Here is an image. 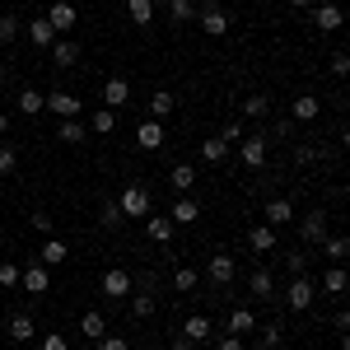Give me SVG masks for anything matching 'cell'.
Wrapping results in <instances>:
<instances>
[{
    "instance_id": "cell-1",
    "label": "cell",
    "mask_w": 350,
    "mask_h": 350,
    "mask_svg": "<svg viewBox=\"0 0 350 350\" xmlns=\"http://www.w3.org/2000/svg\"><path fill=\"white\" fill-rule=\"evenodd\" d=\"M313 299H318V285H313L308 275H290V285H285V308H290V313H308Z\"/></svg>"
},
{
    "instance_id": "cell-2",
    "label": "cell",
    "mask_w": 350,
    "mask_h": 350,
    "mask_svg": "<svg viewBox=\"0 0 350 350\" xmlns=\"http://www.w3.org/2000/svg\"><path fill=\"white\" fill-rule=\"evenodd\" d=\"M117 211H122V219H126V215H131V219L150 215V191L135 187V183H131V187H122V191H117Z\"/></svg>"
},
{
    "instance_id": "cell-3",
    "label": "cell",
    "mask_w": 350,
    "mask_h": 350,
    "mask_svg": "<svg viewBox=\"0 0 350 350\" xmlns=\"http://www.w3.org/2000/svg\"><path fill=\"white\" fill-rule=\"evenodd\" d=\"M98 290H103V299H126V295L135 290V280H131V271L112 267V271H103V280H98Z\"/></svg>"
},
{
    "instance_id": "cell-4",
    "label": "cell",
    "mask_w": 350,
    "mask_h": 350,
    "mask_svg": "<svg viewBox=\"0 0 350 350\" xmlns=\"http://www.w3.org/2000/svg\"><path fill=\"white\" fill-rule=\"evenodd\" d=\"M239 159H243V168H267V135L257 131V135H247V140H239Z\"/></svg>"
},
{
    "instance_id": "cell-5",
    "label": "cell",
    "mask_w": 350,
    "mask_h": 350,
    "mask_svg": "<svg viewBox=\"0 0 350 350\" xmlns=\"http://www.w3.org/2000/svg\"><path fill=\"white\" fill-rule=\"evenodd\" d=\"M42 108L47 112H56V117H61V122H66V117H80V98H75V94H66V89H52V94H47V98H42Z\"/></svg>"
},
{
    "instance_id": "cell-6",
    "label": "cell",
    "mask_w": 350,
    "mask_h": 350,
    "mask_svg": "<svg viewBox=\"0 0 350 350\" xmlns=\"http://www.w3.org/2000/svg\"><path fill=\"white\" fill-rule=\"evenodd\" d=\"M19 285H24L28 295H47V290H52V275H47L42 262H28V267L19 271Z\"/></svg>"
},
{
    "instance_id": "cell-7",
    "label": "cell",
    "mask_w": 350,
    "mask_h": 350,
    "mask_svg": "<svg viewBox=\"0 0 350 350\" xmlns=\"http://www.w3.org/2000/svg\"><path fill=\"white\" fill-rule=\"evenodd\" d=\"M42 19H47V24L56 28V38H61V33H66V28H75V19H80V14H75V5H70V0H52V5H47V14H42Z\"/></svg>"
},
{
    "instance_id": "cell-8",
    "label": "cell",
    "mask_w": 350,
    "mask_h": 350,
    "mask_svg": "<svg viewBox=\"0 0 350 350\" xmlns=\"http://www.w3.org/2000/svg\"><path fill=\"white\" fill-rule=\"evenodd\" d=\"M206 275H211L215 285H229V280L239 275V267H234V257H229V252H211V262H206Z\"/></svg>"
},
{
    "instance_id": "cell-9",
    "label": "cell",
    "mask_w": 350,
    "mask_h": 350,
    "mask_svg": "<svg viewBox=\"0 0 350 350\" xmlns=\"http://www.w3.org/2000/svg\"><path fill=\"white\" fill-rule=\"evenodd\" d=\"M299 234H304V243H323L327 239V211H323V206L299 219Z\"/></svg>"
},
{
    "instance_id": "cell-10",
    "label": "cell",
    "mask_w": 350,
    "mask_h": 350,
    "mask_svg": "<svg viewBox=\"0 0 350 350\" xmlns=\"http://www.w3.org/2000/svg\"><path fill=\"white\" fill-rule=\"evenodd\" d=\"M126 103H131V84L122 80V75H112L108 84H103V108H126Z\"/></svg>"
},
{
    "instance_id": "cell-11",
    "label": "cell",
    "mask_w": 350,
    "mask_h": 350,
    "mask_svg": "<svg viewBox=\"0 0 350 350\" xmlns=\"http://www.w3.org/2000/svg\"><path fill=\"white\" fill-rule=\"evenodd\" d=\"M262 215H267L271 229H285V224L295 219V201H290V196H275V201H267V211H262Z\"/></svg>"
},
{
    "instance_id": "cell-12",
    "label": "cell",
    "mask_w": 350,
    "mask_h": 350,
    "mask_svg": "<svg viewBox=\"0 0 350 350\" xmlns=\"http://www.w3.org/2000/svg\"><path fill=\"white\" fill-rule=\"evenodd\" d=\"M135 145H140V150H150V154L163 150V122H154V117H150V122H140V126H135Z\"/></svg>"
},
{
    "instance_id": "cell-13",
    "label": "cell",
    "mask_w": 350,
    "mask_h": 350,
    "mask_svg": "<svg viewBox=\"0 0 350 350\" xmlns=\"http://www.w3.org/2000/svg\"><path fill=\"white\" fill-rule=\"evenodd\" d=\"M5 332H10V346H24V341H33V332H38V323H33L28 313H14Z\"/></svg>"
},
{
    "instance_id": "cell-14",
    "label": "cell",
    "mask_w": 350,
    "mask_h": 350,
    "mask_svg": "<svg viewBox=\"0 0 350 350\" xmlns=\"http://www.w3.org/2000/svg\"><path fill=\"white\" fill-rule=\"evenodd\" d=\"M201 28H206L211 38H224V33H229V14L215 10V5H206V10H201Z\"/></svg>"
},
{
    "instance_id": "cell-15",
    "label": "cell",
    "mask_w": 350,
    "mask_h": 350,
    "mask_svg": "<svg viewBox=\"0 0 350 350\" xmlns=\"http://www.w3.org/2000/svg\"><path fill=\"white\" fill-rule=\"evenodd\" d=\"M52 61L61 66V70H66V66H75V61H80V42H70V38H56V42H52Z\"/></svg>"
},
{
    "instance_id": "cell-16",
    "label": "cell",
    "mask_w": 350,
    "mask_h": 350,
    "mask_svg": "<svg viewBox=\"0 0 350 350\" xmlns=\"http://www.w3.org/2000/svg\"><path fill=\"white\" fill-rule=\"evenodd\" d=\"M80 336H89V341H98V336H108V318L98 313V308H89L80 318Z\"/></svg>"
},
{
    "instance_id": "cell-17",
    "label": "cell",
    "mask_w": 350,
    "mask_h": 350,
    "mask_svg": "<svg viewBox=\"0 0 350 350\" xmlns=\"http://www.w3.org/2000/svg\"><path fill=\"white\" fill-rule=\"evenodd\" d=\"M313 24L323 33H336L341 28V5H313Z\"/></svg>"
},
{
    "instance_id": "cell-18",
    "label": "cell",
    "mask_w": 350,
    "mask_h": 350,
    "mask_svg": "<svg viewBox=\"0 0 350 350\" xmlns=\"http://www.w3.org/2000/svg\"><path fill=\"white\" fill-rule=\"evenodd\" d=\"M183 336L196 341V346H201V341H211V318H206V313H191L187 323H183Z\"/></svg>"
},
{
    "instance_id": "cell-19",
    "label": "cell",
    "mask_w": 350,
    "mask_h": 350,
    "mask_svg": "<svg viewBox=\"0 0 350 350\" xmlns=\"http://www.w3.org/2000/svg\"><path fill=\"white\" fill-rule=\"evenodd\" d=\"M168 219H173V224H196V219H201V206H196L191 196H183V201H173Z\"/></svg>"
},
{
    "instance_id": "cell-20",
    "label": "cell",
    "mask_w": 350,
    "mask_h": 350,
    "mask_svg": "<svg viewBox=\"0 0 350 350\" xmlns=\"http://www.w3.org/2000/svg\"><path fill=\"white\" fill-rule=\"evenodd\" d=\"M252 327H257V313H252V308H234V313H229V323H224V332H234V336H247Z\"/></svg>"
},
{
    "instance_id": "cell-21",
    "label": "cell",
    "mask_w": 350,
    "mask_h": 350,
    "mask_svg": "<svg viewBox=\"0 0 350 350\" xmlns=\"http://www.w3.org/2000/svg\"><path fill=\"white\" fill-rule=\"evenodd\" d=\"M66 252H70V247H66L61 239H47V243H42V252H38V262L52 271V267H61V262H66Z\"/></svg>"
},
{
    "instance_id": "cell-22",
    "label": "cell",
    "mask_w": 350,
    "mask_h": 350,
    "mask_svg": "<svg viewBox=\"0 0 350 350\" xmlns=\"http://www.w3.org/2000/svg\"><path fill=\"white\" fill-rule=\"evenodd\" d=\"M247 243H252V252H271L275 247V229L271 224H252L247 229Z\"/></svg>"
},
{
    "instance_id": "cell-23",
    "label": "cell",
    "mask_w": 350,
    "mask_h": 350,
    "mask_svg": "<svg viewBox=\"0 0 350 350\" xmlns=\"http://www.w3.org/2000/svg\"><path fill=\"white\" fill-rule=\"evenodd\" d=\"M28 42H33V47H52V42H56V28L47 24V19H33V24H28Z\"/></svg>"
},
{
    "instance_id": "cell-24",
    "label": "cell",
    "mask_w": 350,
    "mask_h": 350,
    "mask_svg": "<svg viewBox=\"0 0 350 350\" xmlns=\"http://www.w3.org/2000/svg\"><path fill=\"white\" fill-rule=\"evenodd\" d=\"M290 112H295L299 122H313V117H318V112H323V103H318V98H313V94H299L295 103H290Z\"/></svg>"
},
{
    "instance_id": "cell-25",
    "label": "cell",
    "mask_w": 350,
    "mask_h": 350,
    "mask_svg": "<svg viewBox=\"0 0 350 350\" xmlns=\"http://www.w3.org/2000/svg\"><path fill=\"white\" fill-rule=\"evenodd\" d=\"M173 108H178V103H173V94H168V89H154V98H150V117L163 122V117H173Z\"/></svg>"
},
{
    "instance_id": "cell-26",
    "label": "cell",
    "mask_w": 350,
    "mask_h": 350,
    "mask_svg": "<svg viewBox=\"0 0 350 350\" xmlns=\"http://www.w3.org/2000/svg\"><path fill=\"white\" fill-rule=\"evenodd\" d=\"M89 131H94V135H112V131H117V112H112V108H98L94 117H89Z\"/></svg>"
},
{
    "instance_id": "cell-27",
    "label": "cell",
    "mask_w": 350,
    "mask_h": 350,
    "mask_svg": "<svg viewBox=\"0 0 350 350\" xmlns=\"http://www.w3.org/2000/svg\"><path fill=\"white\" fill-rule=\"evenodd\" d=\"M173 229H178V224H173L168 215H150V224H145V234H150L154 243H168V239H173Z\"/></svg>"
},
{
    "instance_id": "cell-28",
    "label": "cell",
    "mask_w": 350,
    "mask_h": 350,
    "mask_svg": "<svg viewBox=\"0 0 350 350\" xmlns=\"http://www.w3.org/2000/svg\"><path fill=\"white\" fill-rule=\"evenodd\" d=\"M154 308H159V304H154V290H140V295L131 299V318H140V323L154 318Z\"/></svg>"
},
{
    "instance_id": "cell-29",
    "label": "cell",
    "mask_w": 350,
    "mask_h": 350,
    "mask_svg": "<svg viewBox=\"0 0 350 350\" xmlns=\"http://www.w3.org/2000/svg\"><path fill=\"white\" fill-rule=\"evenodd\" d=\"M323 252L332 257V262H346V252H350V239H346V234H327V239H323Z\"/></svg>"
},
{
    "instance_id": "cell-30",
    "label": "cell",
    "mask_w": 350,
    "mask_h": 350,
    "mask_svg": "<svg viewBox=\"0 0 350 350\" xmlns=\"http://www.w3.org/2000/svg\"><path fill=\"white\" fill-rule=\"evenodd\" d=\"M318 290H323V295H336V299H341V295H346V271L332 267V271L323 275V285H318Z\"/></svg>"
},
{
    "instance_id": "cell-31",
    "label": "cell",
    "mask_w": 350,
    "mask_h": 350,
    "mask_svg": "<svg viewBox=\"0 0 350 350\" xmlns=\"http://www.w3.org/2000/svg\"><path fill=\"white\" fill-rule=\"evenodd\" d=\"M247 290L257 299H271L275 295V280H271V271H252V280H247Z\"/></svg>"
},
{
    "instance_id": "cell-32",
    "label": "cell",
    "mask_w": 350,
    "mask_h": 350,
    "mask_svg": "<svg viewBox=\"0 0 350 350\" xmlns=\"http://www.w3.org/2000/svg\"><path fill=\"white\" fill-rule=\"evenodd\" d=\"M56 140L80 145V140H84V122H80V117H66V122H61V131H56Z\"/></svg>"
},
{
    "instance_id": "cell-33",
    "label": "cell",
    "mask_w": 350,
    "mask_h": 350,
    "mask_svg": "<svg viewBox=\"0 0 350 350\" xmlns=\"http://www.w3.org/2000/svg\"><path fill=\"white\" fill-rule=\"evenodd\" d=\"M201 159H206V163H224V159H229V145H224L219 135H211V140L201 145Z\"/></svg>"
},
{
    "instance_id": "cell-34",
    "label": "cell",
    "mask_w": 350,
    "mask_h": 350,
    "mask_svg": "<svg viewBox=\"0 0 350 350\" xmlns=\"http://www.w3.org/2000/svg\"><path fill=\"white\" fill-rule=\"evenodd\" d=\"M126 10H131L135 28H150V19H154V5L150 0H126Z\"/></svg>"
},
{
    "instance_id": "cell-35",
    "label": "cell",
    "mask_w": 350,
    "mask_h": 350,
    "mask_svg": "<svg viewBox=\"0 0 350 350\" xmlns=\"http://www.w3.org/2000/svg\"><path fill=\"white\" fill-rule=\"evenodd\" d=\"M168 183H173L178 191H191V183H196V168H191V163H178V168L168 173Z\"/></svg>"
},
{
    "instance_id": "cell-36",
    "label": "cell",
    "mask_w": 350,
    "mask_h": 350,
    "mask_svg": "<svg viewBox=\"0 0 350 350\" xmlns=\"http://www.w3.org/2000/svg\"><path fill=\"white\" fill-rule=\"evenodd\" d=\"M14 103H19V112H24V117H38V112H42V94H38V89H24Z\"/></svg>"
},
{
    "instance_id": "cell-37",
    "label": "cell",
    "mask_w": 350,
    "mask_h": 350,
    "mask_svg": "<svg viewBox=\"0 0 350 350\" xmlns=\"http://www.w3.org/2000/svg\"><path fill=\"white\" fill-rule=\"evenodd\" d=\"M168 14H173L178 24H187V19H196V5H191V0H168Z\"/></svg>"
},
{
    "instance_id": "cell-38",
    "label": "cell",
    "mask_w": 350,
    "mask_h": 350,
    "mask_svg": "<svg viewBox=\"0 0 350 350\" xmlns=\"http://www.w3.org/2000/svg\"><path fill=\"white\" fill-rule=\"evenodd\" d=\"M243 112H247V117H257V122H262V117H267V112H271V98H262V94H252V98H247V103H243Z\"/></svg>"
},
{
    "instance_id": "cell-39",
    "label": "cell",
    "mask_w": 350,
    "mask_h": 350,
    "mask_svg": "<svg viewBox=\"0 0 350 350\" xmlns=\"http://www.w3.org/2000/svg\"><path fill=\"white\" fill-rule=\"evenodd\" d=\"M19 19H14V14H0V42H14V38H19Z\"/></svg>"
},
{
    "instance_id": "cell-40",
    "label": "cell",
    "mask_w": 350,
    "mask_h": 350,
    "mask_svg": "<svg viewBox=\"0 0 350 350\" xmlns=\"http://www.w3.org/2000/svg\"><path fill=\"white\" fill-rule=\"evenodd\" d=\"M173 285H178L183 295H187V290H196V271H191V267H178V271H173Z\"/></svg>"
},
{
    "instance_id": "cell-41",
    "label": "cell",
    "mask_w": 350,
    "mask_h": 350,
    "mask_svg": "<svg viewBox=\"0 0 350 350\" xmlns=\"http://www.w3.org/2000/svg\"><path fill=\"white\" fill-rule=\"evenodd\" d=\"M19 285V267L14 262H0V290H14Z\"/></svg>"
},
{
    "instance_id": "cell-42",
    "label": "cell",
    "mask_w": 350,
    "mask_h": 350,
    "mask_svg": "<svg viewBox=\"0 0 350 350\" xmlns=\"http://www.w3.org/2000/svg\"><path fill=\"white\" fill-rule=\"evenodd\" d=\"M19 168V150L14 145H0V173H14Z\"/></svg>"
},
{
    "instance_id": "cell-43",
    "label": "cell",
    "mask_w": 350,
    "mask_h": 350,
    "mask_svg": "<svg viewBox=\"0 0 350 350\" xmlns=\"http://www.w3.org/2000/svg\"><path fill=\"white\" fill-rule=\"evenodd\" d=\"M285 271H290V275H304V271H308V257H304V252H285Z\"/></svg>"
},
{
    "instance_id": "cell-44",
    "label": "cell",
    "mask_w": 350,
    "mask_h": 350,
    "mask_svg": "<svg viewBox=\"0 0 350 350\" xmlns=\"http://www.w3.org/2000/svg\"><path fill=\"white\" fill-rule=\"evenodd\" d=\"M98 219H103L108 229H117V224H122V211H117V201H103V211H98Z\"/></svg>"
},
{
    "instance_id": "cell-45",
    "label": "cell",
    "mask_w": 350,
    "mask_h": 350,
    "mask_svg": "<svg viewBox=\"0 0 350 350\" xmlns=\"http://www.w3.org/2000/svg\"><path fill=\"white\" fill-rule=\"evenodd\" d=\"M42 350H70V341H66L61 332H47V336H42Z\"/></svg>"
},
{
    "instance_id": "cell-46",
    "label": "cell",
    "mask_w": 350,
    "mask_h": 350,
    "mask_svg": "<svg viewBox=\"0 0 350 350\" xmlns=\"http://www.w3.org/2000/svg\"><path fill=\"white\" fill-rule=\"evenodd\" d=\"M98 350H131L126 336H98Z\"/></svg>"
},
{
    "instance_id": "cell-47",
    "label": "cell",
    "mask_w": 350,
    "mask_h": 350,
    "mask_svg": "<svg viewBox=\"0 0 350 350\" xmlns=\"http://www.w3.org/2000/svg\"><path fill=\"white\" fill-rule=\"evenodd\" d=\"M219 140H224V145H234V140H243V122H229V126H224V135H219Z\"/></svg>"
},
{
    "instance_id": "cell-48",
    "label": "cell",
    "mask_w": 350,
    "mask_h": 350,
    "mask_svg": "<svg viewBox=\"0 0 350 350\" xmlns=\"http://www.w3.org/2000/svg\"><path fill=\"white\" fill-rule=\"evenodd\" d=\"M215 350H243V336H234V332H224V336H219V346Z\"/></svg>"
},
{
    "instance_id": "cell-49",
    "label": "cell",
    "mask_w": 350,
    "mask_h": 350,
    "mask_svg": "<svg viewBox=\"0 0 350 350\" xmlns=\"http://www.w3.org/2000/svg\"><path fill=\"white\" fill-rule=\"evenodd\" d=\"M346 70H350V56L336 52V56H332V75H346Z\"/></svg>"
},
{
    "instance_id": "cell-50",
    "label": "cell",
    "mask_w": 350,
    "mask_h": 350,
    "mask_svg": "<svg viewBox=\"0 0 350 350\" xmlns=\"http://www.w3.org/2000/svg\"><path fill=\"white\" fill-rule=\"evenodd\" d=\"M262 346H267V350L280 346V327H267V332H262Z\"/></svg>"
},
{
    "instance_id": "cell-51",
    "label": "cell",
    "mask_w": 350,
    "mask_h": 350,
    "mask_svg": "<svg viewBox=\"0 0 350 350\" xmlns=\"http://www.w3.org/2000/svg\"><path fill=\"white\" fill-rule=\"evenodd\" d=\"M33 229H42V234H52V215H47V211H38V215H33Z\"/></svg>"
},
{
    "instance_id": "cell-52",
    "label": "cell",
    "mask_w": 350,
    "mask_h": 350,
    "mask_svg": "<svg viewBox=\"0 0 350 350\" xmlns=\"http://www.w3.org/2000/svg\"><path fill=\"white\" fill-rule=\"evenodd\" d=\"M295 159H299V163H313V159H318V150H313V145H299Z\"/></svg>"
},
{
    "instance_id": "cell-53",
    "label": "cell",
    "mask_w": 350,
    "mask_h": 350,
    "mask_svg": "<svg viewBox=\"0 0 350 350\" xmlns=\"http://www.w3.org/2000/svg\"><path fill=\"white\" fill-rule=\"evenodd\" d=\"M173 350H196V341H187V336H173Z\"/></svg>"
},
{
    "instance_id": "cell-54",
    "label": "cell",
    "mask_w": 350,
    "mask_h": 350,
    "mask_svg": "<svg viewBox=\"0 0 350 350\" xmlns=\"http://www.w3.org/2000/svg\"><path fill=\"white\" fill-rule=\"evenodd\" d=\"M5 131H10V117H5V112H0V135H5Z\"/></svg>"
},
{
    "instance_id": "cell-55",
    "label": "cell",
    "mask_w": 350,
    "mask_h": 350,
    "mask_svg": "<svg viewBox=\"0 0 350 350\" xmlns=\"http://www.w3.org/2000/svg\"><path fill=\"white\" fill-rule=\"evenodd\" d=\"M290 5H295V10H308V5H313V0H290Z\"/></svg>"
},
{
    "instance_id": "cell-56",
    "label": "cell",
    "mask_w": 350,
    "mask_h": 350,
    "mask_svg": "<svg viewBox=\"0 0 350 350\" xmlns=\"http://www.w3.org/2000/svg\"><path fill=\"white\" fill-rule=\"evenodd\" d=\"M0 80H5V56H0Z\"/></svg>"
},
{
    "instance_id": "cell-57",
    "label": "cell",
    "mask_w": 350,
    "mask_h": 350,
    "mask_svg": "<svg viewBox=\"0 0 350 350\" xmlns=\"http://www.w3.org/2000/svg\"><path fill=\"white\" fill-rule=\"evenodd\" d=\"M5 350H19V346H5Z\"/></svg>"
},
{
    "instance_id": "cell-58",
    "label": "cell",
    "mask_w": 350,
    "mask_h": 350,
    "mask_svg": "<svg viewBox=\"0 0 350 350\" xmlns=\"http://www.w3.org/2000/svg\"><path fill=\"white\" fill-rule=\"evenodd\" d=\"M196 350H211V346H196Z\"/></svg>"
},
{
    "instance_id": "cell-59",
    "label": "cell",
    "mask_w": 350,
    "mask_h": 350,
    "mask_svg": "<svg viewBox=\"0 0 350 350\" xmlns=\"http://www.w3.org/2000/svg\"><path fill=\"white\" fill-rule=\"evenodd\" d=\"M206 5H215V0H206Z\"/></svg>"
}]
</instances>
